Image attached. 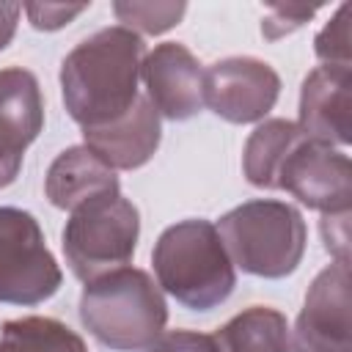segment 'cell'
Here are the masks:
<instances>
[{
	"mask_svg": "<svg viewBox=\"0 0 352 352\" xmlns=\"http://www.w3.org/2000/svg\"><path fill=\"white\" fill-rule=\"evenodd\" d=\"M146 41L110 25L82 38L60 63V94L66 113L82 129L124 116L138 102Z\"/></svg>",
	"mask_w": 352,
	"mask_h": 352,
	"instance_id": "6da1fadb",
	"label": "cell"
},
{
	"mask_svg": "<svg viewBox=\"0 0 352 352\" xmlns=\"http://www.w3.org/2000/svg\"><path fill=\"white\" fill-rule=\"evenodd\" d=\"M80 322L113 352H143L165 330L168 305L146 270L118 267L82 286Z\"/></svg>",
	"mask_w": 352,
	"mask_h": 352,
	"instance_id": "7a4b0ae2",
	"label": "cell"
},
{
	"mask_svg": "<svg viewBox=\"0 0 352 352\" xmlns=\"http://www.w3.org/2000/svg\"><path fill=\"white\" fill-rule=\"evenodd\" d=\"M151 264L157 286L190 311L223 305L236 286V270L214 223L201 217L168 226L154 242Z\"/></svg>",
	"mask_w": 352,
	"mask_h": 352,
	"instance_id": "3957f363",
	"label": "cell"
},
{
	"mask_svg": "<svg viewBox=\"0 0 352 352\" xmlns=\"http://www.w3.org/2000/svg\"><path fill=\"white\" fill-rule=\"evenodd\" d=\"M214 228L231 264L256 278H286L300 267L305 256V220L300 209L286 201H245L228 209Z\"/></svg>",
	"mask_w": 352,
	"mask_h": 352,
	"instance_id": "277c9868",
	"label": "cell"
},
{
	"mask_svg": "<svg viewBox=\"0 0 352 352\" xmlns=\"http://www.w3.org/2000/svg\"><path fill=\"white\" fill-rule=\"evenodd\" d=\"M140 236V212L121 190L99 192L72 209L63 228V256L82 283L126 267Z\"/></svg>",
	"mask_w": 352,
	"mask_h": 352,
	"instance_id": "5b68a950",
	"label": "cell"
},
{
	"mask_svg": "<svg viewBox=\"0 0 352 352\" xmlns=\"http://www.w3.org/2000/svg\"><path fill=\"white\" fill-rule=\"evenodd\" d=\"M63 272L44 242L38 220L16 206H0V302L33 308L50 300Z\"/></svg>",
	"mask_w": 352,
	"mask_h": 352,
	"instance_id": "8992f818",
	"label": "cell"
},
{
	"mask_svg": "<svg viewBox=\"0 0 352 352\" xmlns=\"http://www.w3.org/2000/svg\"><path fill=\"white\" fill-rule=\"evenodd\" d=\"M280 96L278 72L253 55H231L204 69V104L228 124H256Z\"/></svg>",
	"mask_w": 352,
	"mask_h": 352,
	"instance_id": "52a82bcc",
	"label": "cell"
},
{
	"mask_svg": "<svg viewBox=\"0 0 352 352\" xmlns=\"http://www.w3.org/2000/svg\"><path fill=\"white\" fill-rule=\"evenodd\" d=\"M275 190H286L302 206L322 214L349 212L352 201V165L338 148L302 138L278 170Z\"/></svg>",
	"mask_w": 352,
	"mask_h": 352,
	"instance_id": "ba28073f",
	"label": "cell"
},
{
	"mask_svg": "<svg viewBox=\"0 0 352 352\" xmlns=\"http://www.w3.org/2000/svg\"><path fill=\"white\" fill-rule=\"evenodd\" d=\"M292 344L294 352H352L349 264L336 261L314 278Z\"/></svg>",
	"mask_w": 352,
	"mask_h": 352,
	"instance_id": "9c48e42d",
	"label": "cell"
},
{
	"mask_svg": "<svg viewBox=\"0 0 352 352\" xmlns=\"http://www.w3.org/2000/svg\"><path fill=\"white\" fill-rule=\"evenodd\" d=\"M140 80L162 118L187 121L204 110V66L184 44L165 41L146 52Z\"/></svg>",
	"mask_w": 352,
	"mask_h": 352,
	"instance_id": "30bf717a",
	"label": "cell"
},
{
	"mask_svg": "<svg viewBox=\"0 0 352 352\" xmlns=\"http://www.w3.org/2000/svg\"><path fill=\"white\" fill-rule=\"evenodd\" d=\"M44 129V99L33 72L0 69V190L22 170L25 148Z\"/></svg>",
	"mask_w": 352,
	"mask_h": 352,
	"instance_id": "8fae6325",
	"label": "cell"
},
{
	"mask_svg": "<svg viewBox=\"0 0 352 352\" xmlns=\"http://www.w3.org/2000/svg\"><path fill=\"white\" fill-rule=\"evenodd\" d=\"M349 66H316L308 72L300 88V121L297 126L316 143L324 146H349L352 121H349Z\"/></svg>",
	"mask_w": 352,
	"mask_h": 352,
	"instance_id": "7c38bea8",
	"label": "cell"
},
{
	"mask_svg": "<svg viewBox=\"0 0 352 352\" xmlns=\"http://www.w3.org/2000/svg\"><path fill=\"white\" fill-rule=\"evenodd\" d=\"M160 113L146 96H138V102L116 121L82 129V146L110 170H135L146 165L160 148Z\"/></svg>",
	"mask_w": 352,
	"mask_h": 352,
	"instance_id": "4fadbf2b",
	"label": "cell"
},
{
	"mask_svg": "<svg viewBox=\"0 0 352 352\" xmlns=\"http://www.w3.org/2000/svg\"><path fill=\"white\" fill-rule=\"evenodd\" d=\"M121 190L116 170H110L99 157H94L85 146H72L60 151L44 179V192L55 209L72 212L82 201L107 192Z\"/></svg>",
	"mask_w": 352,
	"mask_h": 352,
	"instance_id": "5bb4252c",
	"label": "cell"
},
{
	"mask_svg": "<svg viewBox=\"0 0 352 352\" xmlns=\"http://www.w3.org/2000/svg\"><path fill=\"white\" fill-rule=\"evenodd\" d=\"M220 352H294L289 319L267 305H250L214 333Z\"/></svg>",
	"mask_w": 352,
	"mask_h": 352,
	"instance_id": "9a60e30c",
	"label": "cell"
},
{
	"mask_svg": "<svg viewBox=\"0 0 352 352\" xmlns=\"http://www.w3.org/2000/svg\"><path fill=\"white\" fill-rule=\"evenodd\" d=\"M308 138L294 121L286 118H267L261 121L250 138L245 140L242 148V173L253 187L261 190H275L278 182V170L283 165V160L289 157V151Z\"/></svg>",
	"mask_w": 352,
	"mask_h": 352,
	"instance_id": "2e32d148",
	"label": "cell"
},
{
	"mask_svg": "<svg viewBox=\"0 0 352 352\" xmlns=\"http://www.w3.org/2000/svg\"><path fill=\"white\" fill-rule=\"evenodd\" d=\"M0 352H88V344L60 319L19 316L0 327Z\"/></svg>",
	"mask_w": 352,
	"mask_h": 352,
	"instance_id": "e0dca14e",
	"label": "cell"
},
{
	"mask_svg": "<svg viewBox=\"0 0 352 352\" xmlns=\"http://www.w3.org/2000/svg\"><path fill=\"white\" fill-rule=\"evenodd\" d=\"M187 11V3H113V14L121 22V28L132 33L160 36L182 22Z\"/></svg>",
	"mask_w": 352,
	"mask_h": 352,
	"instance_id": "ac0fdd59",
	"label": "cell"
},
{
	"mask_svg": "<svg viewBox=\"0 0 352 352\" xmlns=\"http://www.w3.org/2000/svg\"><path fill=\"white\" fill-rule=\"evenodd\" d=\"M349 6H338L336 16L316 33L314 52L324 66H349Z\"/></svg>",
	"mask_w": 352,
	"mask_h": 352,
	"instance_id": "d6986e66",
	"label": "cell"
},
{
	"mask_svg": "<svg viewBox=\"0 0 352 352\" xmlns=\"http://www.w3.org/2000/svg\"><path fill=\"white\" fill-rule=\"evenodd\" d=\"M146 352H220L214 336L195 330H162Z\"/></svg>",
	"mask_w": 352,
	"mask_h": 352,
	"instance_id": "ffe728a7",
	"label": "cell"
},
{
	"mask_svg": "<svg viewBox=\"0 0 352 352\" xmlns=\"http://www.w3.org/2000/svg\"><path fill=\"white\" fill-rule=\"evenodd\" d=\"M30 25L36 30H60L63 25H69L74 16H80L88 3H80V6H55V3H25L22 6Z\"/></svg>",
	"mask_w": 352,
	"mask_h": 352,
	"instance_id": "44dd1931",
	"label": "cell"
},
{
	"mask_svg": "<svg viewBox=\"0 0 352 352\" xmlns=\"http://www.w3.org/2000/svg\"><path fill=\"white\" fill-rule=\"evenodd\" d=\"M314 14H316V8L275 6V8L270 11V16H264V22H261V33H264V38L275 41V38H280V36H286V33L297 30V28H300L302 22H308Z\"/></svg>",
	"mask_w": 352,
	"mask_h": 352,
	"instance_id": "7402d4cb",
	"label": "cell"
},
{
	"mask_svg": "<svg viewBox=\"0 0 352 352\" xmlns=\"http://www.w3.org/2000/svg\"><path fill=\"white\" fill-rule=\"evenodd\" d=\"M322 239L327 253L336 256V261L349 264L346 258V242H349V212H338V214H322Z\"/></svg>",
	"mask_w": 352,
	"mask_h": 352,
	"instance_id": "603a6c76",
	"label": "cell"
},
{
	"mask_svg": "<svg viewBox=\"0 0 352 352\" xmlns=\"http://www.w3.org/2000/svg\"><path fill=\"white\" fill-rule=\"evenodd\" d=\"M19 14H22V6L19 3H0V52L11 44V38L16 33Z\"/></svg>",
	"mask_w": 352,
	"mask_h": 352,
	"instance_id": "cb8c5ba5",
	"label": "cell"
}]
</instances>
